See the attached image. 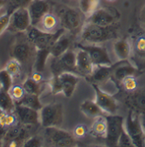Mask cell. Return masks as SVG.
<instances>
[{
	"label": "cell",
	"mask_w": 145,
	"mask_h": 147,
	"mask_svg": "<svg viewBox=\"0 0 145 147\" xmlns=\"http://www.w3.org/2000/svg\"><path fill=\"white\" fill-rule=\"evenodd\" d=\"M138 69L132 64H131L127 60L122 61L118 63L112 65L111 78L115 84L120 87L122 81L128 76H135Z\"/></svg>",
	"instance_id": "11"
},
{
	"label": "cell",
	"mask_w": 145,
	"mask_h": 147,
	"mask_svg": "<svg viewBox=\"0 0 145 147\" xmlns=\"http://www.w3.org/2000/svg\"><path fill=\"white\" fill-rule=\"evenodd\" d=\"M32 26V21L27 8H17L10 14L8 31L10 32H24Z\"/></svg>",
	"instance_id": "8"
},
{
	"label": "cell",
	"mask_w": 145,
	"mask_h": 147,
	"mask_svg": "<svg viewBox=\"0 0 145 147\" xmlns=\"http://www.w3.org/2000/svg\"><path fill=\"white\" fill-rule=\"evenodd\" d=\"M59 24H60V21L58 16L48 12L42 17V19L36 27H38L42 32L53 33L57 31V27Z\"/></svg>",
	"instance_id": "22"
},
{
	"label": "cell",
	"mask_w": 145,
	"mask_h": 147,
	"mask_svg": "<svg viewBox=\"0 0 145 147\" xmlns=\"http://www.w3.org/2000/svg\"><path fill=\"white\" fill-rule=\"evenodd\" d=\"M7 3V0H0V9L6 4Z\"/></svg>",
	"instance_id": "46"
},
{
	"label": "cell",
	"mask_w": 145,
	"mask_h": 147,
	"mask_svg": "<svg viewBox=\"0 0 145 147\" xmlns=\"http://www.w3.org/2000/svg\"><path fill=\"white\" fill-rule=\"evenodd\" d=\"M78 48L87 52L93 65H112L113 62L107 49L99 44H79Z\"/></svg>",
	"instance_id": "10"
},
{
	"label": "cell",
	"mask_w": 145,
	"mask_h": 147,
	"mask_svg": "<svg viewBox=\"0 0 145 147\" xmlns=\"http://www.w3.org/2000/svg\"><path fill=\"white\" fill-rule=\"evenodd\" d=\"M91 84L95 91V102L101 108L104 114H115L119 109L118 101L111 94L102 90L98 84Z\"/></svg>",
	"instance_id": "9"
},
{
	"label": "cell",
	"mask_w": 145,
	"mask_h": 147,
	"mask_svg": "<svg viewBox=\"0 0 145 147\" xmlns=\"http://www.w3.org/2000/svg\"><path fill=\"white\" fill-rule=\"evenodd\" d=\"M23 145L26 147H38L42 146V140L39 137L33 136V137H31L28 140H26Z\"/></svg>",
	"instance_id": "40"
},
{
	"label": "cell",
	"mask_w": 145,
	"mask_h": 147,
	"mask_svg": "<svg viewBox=\"0 0 145 147\" xmlns=\"http://www.w3.org/2000/svg\"><path fill=\"white\" fill-rule=\"evenodd\" d=\"M124 127L134 146H144L145 130L142 125L140 115L129 111L127 117L124 122Z\"/></svg>",
	"instance_id": "3"
},
{
	"label": "cell",
	"mask_w": 145,
	"mask_h": 147,
	"mask_svg": "<svg viewBox=\"0 0 145 147\" xmlns=\"http://www.w3.org/2000/svg\"><path fill=\"white\" fill-rule=\"evenodd\" d=\"M106 1H108V2H115V0H106Z\"/></svg>",
	"instance_id": "48"
},
{
	"label": "cell",
	"mask_w": 145,
	"mask_h": 147,
	"mask_svg": "<svg viewBox=\"0 0 145 147\" xmlns=\"http://www.w3.org/2000/svg\"><path fill=\"white\" fill-rule=\"evenodd\" d=\"M111 72L112 65H94L92 74L87 79L91 84H103L111 78Z\"/></svg>",
	"instance_id": "19"
},
{
	"label": "cell",
	"mask_w": 145,
	"mask_h": 147,
	"mask_svg": "<svg viewBox=\"0 0 145 147\" xmlns=\"http://www.w3.org/2000/svg\"><path fill=\"white\" fill-rule=\"evenodd\" d=\"M9 93L11 95V97L13 98V100H15V102H16V103L20 102L22 100V98L25 96V94H26L24 88H23V86L20 85V84L13 85L9 88Z\"/></svg>",
	"instance_id": "35"
},
{
	"label": "cell",
	"mask_w": 145,
	"mask_h": 147,
	"mask_svg": "<svg viewBox=\"0 0 145 147\" xmlns=\"http://www.w3.org/2000/svg\"><path fill=\"white\" fill-rule=\"evenodd\" d=\"M9 17L10 14L6 13L0 16V35L8 29L9 23Z\"/></svg>",
	"instance_id": "39"
},
{
	"label": "cell",
	"mask_w": 145,
	"mask_h": 147,
	"mask_svg": "<svg viewBox=\"0 0 145 147\" xmlns=\"http://www.w3.org/2000/svg\"><path fill=\"white\" fill-rule=\"evenodd\" d=\"M33 0H10L11 5L15 9L17 8H27Z\"/></svg>",
	"instance_id": "42"
},
{
	"label": "cell",
	"mask_w": 145,
	"mask_h": 147,
	"mask_svg": "<svg viewBox=\"0 0 145 147\" xmlns=\"http://www.w3.org/2000/svg\"><path fill=\"white\" fill-rule=\"evenodd\" d=\"M144 146H145V139H144Z\"/></svg>",
	"instance_id": "49"
},
{
	"label": "cell",
	"mask_w": 145,
	"mask_h": 147,
	"mask_svg": "<svg viewBox=\"0 0 145 147\" xmlns=\"http://www.w3.org/2000/svg\"><path fill=\"white\" fill-rule=\"evenodd\" d=\"M5 113H6V112H5V111H3V109L0 107V118H1V117H3V116L5 114Z\"/></svg>",
	"instance_id": "47"
},
{
	"label": "cell",
	"mask_w": 145,
	"mask_h": 147,
	"mask_svg": "<svg viewBox=\"0 0 145 147\" xmlns=\"http://www.w3.org/2000/svg\"><path fill=\"white\" fill-rule=\"evenodd\" d=\"M48 86H49V88H50L51 92L54 94H57L62 93L61 84H60V78H59L58 75H54L48 81Z\"/></svg>",
	"instance_id": "37"
},
{
	"label": "cell",
	"mask_w": 145,
	"mask_h": 147,
	"mask_svg": "<svg viewBox=\"0 0 145 147\" xmlns=\"http://www.w3.org/2000/svg\"><path fill=\"white\" fill-rule=\"evenodd\" d=\"M132 50L137 58L145 61V34L136 35L132 42Z\"/></svg>",
	"instance_id": "26"
},
{
	"label": "cell",
	"mask_w": 145,
	"mask_h": 147,
	"mask_svg": "<svg viewBox=\"0 0 145 147\" xmlns=\"http://www.w3.org/2000/svg\"><path fill=\"white\" fill-rule=\"evenodd\" d=\"M22 86L26 91V94H38L39 95L41 94L42 91V84L41 83H38L34 81L32 78H26Z\"/></svg>",
	"instance_id": "30"
},
{
	"label": "cell",
	"mask_w": 145,
	"mask_h": 147,
	"mask_svg": "<svg viewBox=\"0 0 145 147\" xmlns=\"http://www.w3.org/2000/svg\"><path fill=\"white\" fill-rule=\"evenodd\" d=\"M87 134V129L84 125H77L73 130V134L77 139H82Z\"/></svg>",
	"instance_id": "41"
},
{
	"label": "cell",
	"mask_w": 145,
	"mask_h": 147,
	"mask_svg": "<svg viewBox=\"0 0 145 147\" xmlns=\"http://www.w3.org/2000/svg\"><path fill=\"white\" fill-rule=\"evenodd\" d=\"M141 122H142V125H143L145 130V114L141 116Z\"/></svg>",
	"instance_id": "45"
},
{
	"label": "cell",
	"mask_w": 145,
	"mask_h": 147,
	"mask_svg": "<svg viewBox=\"0 0 145 147\" xmlns=\"http://www.w3.org/2000/svg\"><path fill=\"white\" fill-rule=\"evenodd\" d=\"M64 121V108L61 103L42 105L39 111V122L44 127H60Z\"/></svg>",
	"instance_id": "5"
},
{
	"label": "cell",
	"mask_w": 145,
	"mask_h": 147,
	"mask_svg": "<svg viewBox=\"0 0 145 147\" xmlns=\"http://www.w3.org/2000/svg\"><path fill=\"white\" fill-rule=\"evenodd\" d=\"M22 64L18 61L16 59H11L10 61H9L6 66H5V70L11 75V77L15 79L16 78H18L21 73L22 71V67H21Z\"/></svg>",
	"instance_id": "31"
},
{
	"label": "cell",
	"mask_w": 145,
	"mask_h": 147,
	"mask_svg": "<svg viewBox=\"0 0 145 147\" xmlns=\"http://www.w3.org/2000/svg\"><path fill=\"white\" fill-rule=\"evenodd\" d=\"M17 104L32 108L37 111H40V109L42 107V105L39 99V95L32 94H26L25 96L22 98V100Z\"/></svg>",
	"instance_id": "29"
},
{
	"label": "cell",
	"mask_w": 145,
	"mask_h": 147,
	"mask_svg": "<svg viewBox=\"0 0 145 147\" xmlns=\"http://www.w3.org/2000/svg\"><path fill=\"white\" fill-rule=\"evenodd\" d=\"M57 61L54 65V69L58 75L63 71H76L77 72V52L67 50L62 55L56 58Z\"/></svg>",
	"instance_id": "13"
},
{
	"label": "cell",
	"mask_w": 145,
	"mask_h": 147,
	"mask_svg": "<svg viewBox=\"0 0 145 147\" xmlns=\"http://www.w3.org/2000/svg\"><path fill=\"white\" fill-rule=\"evenodd\" d=\"M107 132V122L105 115L98 116L94 117V120L90 127V134L97 138H105Z\"/></svg>",
	"instance_id": "24"
},
{
	"label": "cell",
	"mask_w": 145,
	"mask_h": 147,
	"mask_svg": "<svg viewBox=\"0 0 145 147\" xmlns=\"http://www.w3.org/2000/svg\"><path fill=\"white\" fill-rule=\"evenodd\" d=\"M15 115L18 120L24 125H36L39 122V111L22 105H15Z\"/></svg>",
	"instance_id": "16"
},
{
	"label": "cell",
	"mask_w": 145,
	"mask_h": 147,
	"mask_svg": "<svg viewBox=\"0 0 145 147\" xmlns=\"http://www.w3.org/2000/svg\"><path fill=\"white\" fill-rule=\"evenodd\" d=\"M58 76L61 84L62 94L66 98H70L79 83V77L71 71H63L58 74Z\"/></svg>",
	"instance_id": "17"
},
{
	"label": "cell",
	"mask_w": 145,
	"mask_h": 147,
	"mask_svg": "<svg viewBox=\"0 0 145 147\" xmlns=\"http://www.w3.org/2000/svg\"><path fill=\"white\" fill-rule=\"evenodd\" d=\"M0 107L6 112L11 113L15 111V100L9 94V91L0 88Z\"/></svg>",
	"instance_id": "27"
},
{
	"label": "cell",
	"mask_w": 145,
	"mask_h": 147,
	"mask_svg": "<svg viewBox=\"0 0 145 147\" xmlns=\"http://www.w3.org/2000/svg\"><path fill=\"white\" fill-rule=\"evenodd\" d=\"M50 55V51L49 49H38L37 53V59H36V69L38 71H42L44 67L45 64L47 61L48 56Z\"/></svg>",
	"instance_id": "32"
},
{
	"label": "cell",
	"mask_w": 145,
	"mask_h": 147,
	"mask_svg": "<svg viewBox=\"0 0 145 147\" xmlns=\"http://www.w3.org/2000/svg\"><path fill=\"white\" fill-rule=\"evenodd\" d=\"M64 29L57 30L55 32L48 33L42 32L36 26H32L27 30V38L29 42H32L34 47L38 49H50V47L54 44L62 34L64 33Z\"/></svg>",
	"instance_id": "2"
},
{
	"label": "cell",
	"mask_w": 145,
	"mask_h": 147,
	"mask_svg": "<svg viewBox=\"0 0 145 147\" xmlns=\"http://www.w3.org/2000/svg\"><path fill=\"white\" fill-rule=\"evenodd\" d=\"M70 46V39L64 33L50 47L49 49L50 55H52L54 58H58L69 49Z\"/></svg>",
	"instance_id": "23"
},
{
	"label": "cell",
	"mask_w": 145,
	"mask_h": 147,
	"mask_svg": "<svg viewBox=\"0 0 145 147\" xmlns=\"http://www.w3.org/2000/svg\"><path fill=\"white\" fill-rule=\"evenodd\" d=\"M17 117L14 112L11 113H5L0 118V127H8L15 125L17 121Z\"/></svg>",
	"instance_id": "36"
},
{
	"label": "cell",
	"mask_w": 145,
	"mask_h": 147,
	"mask_svg": "<svg viewBox=\"0 0 145 147\" xmlns=\"http://www.w3.org/2000/svg\"><path fill=\"white\" fill-rule=\"evenodd\" d=\"M32 47L28 42L16 43L12 49V56L21 64L27 62L32 56Z\"/></svg>",
	"instance_id": "21"
},
{
	"label": "cell",
	"mask_w": 145,
	"mask_h": 147,
	"mask_svg": "<svg viewBox=\"0 0 145 147\" xmlns=\"http://www.w3.org/2000/svg\"><path fill=\"white\" fill-rule=\"evenodd\" d=\"M49 4L47 0H33L27 7L32 26H37L42 17L49 12Z\"/></svg>",
	"instance_id": "15"
},
{
	"label": "cell",
	"mask_w": 145,
	"mask_h": 147,
	"mask_svg": "<svg viewBox=\"0 0 145 147\" xmlns=\"http://www.w3.org/2000/svg\"><path fill=\"white\" fill-rule=\"evenodd\" d=\"M105 118L107 122L105 144L107 146H117L120 136L124 130V118L115 114H105Z\"/></svg>",
	"instance_id": "7"
},
{
	"label": "cell",
	"mask_w": 145,
	"mask_h": 147,
	"mask_svg": "<svg viewBox=\"0 0 145 147\" xmlns=\"http://www.w3.org/2000/svg\"><path fill=\"white\" fill-rule=\"evenodd\" d=\"M80 110L83 115H85L87 117L94 118L98 116L105 115L98 104L93 100H84L80 105Z\"/></svg>",
	"instance_id": "25"
},
{
	"label": "cell",
	"mask_w": 145,
	"mask_h": 147,
	"mask_svg": "<svg viewBox=\"0 0 145 147\" xmlns=\"http://www.w3.org/2000/svg\"><path fill=\"white\" fill-rule=\"evenodd\" d=\"M117 21V16L114 14L112 11L104 9L99 8L94 13H93L89 17L86 18L85 22L103 26H109L115 25Z\"/></svg>",
	"instance_id": "14"
},
{
	"label": "cell",
	"mask_w": 145,
	"mask_h": 147,
	"mask_svg": "<svg viewBox=\"0 0 145 147\" xmlns=\"http://www.w3.org/2000/svg\"><path fill=\"white\" fill-rule=\"evenodd\" d=\"M13 82L14 78L5 69L0 71V85L3 89L9 91V88L13 86Z\"/></svg>",
	"instance_id": "33"
},
{
	"label": "cell",
	"mask_w": 145,
	"mask_h": 147,
	"mask_svg": "<svg viewBox=\"0 0 145 147\" xmlns=\"http://www.w3.org/2000/svg\"><path fill=\"white\" fill-rule=\"evenodd\" d=\"M58 16L60 24L65 31L72 32H81L85 20H83L84 15L80 9L71 7H63L59 11Z\"/></svg>",
	"instance_id": "4"
},
{
	"label": "cell",
	"mask_w": 145,
	"mask_h": 147,
	"mask_svg": "<svg viewBox=\"0 0 145 147\" xmlns=\"http://www.w3.org/2000/svg\"><path fill=\"white\" fill-rule=\"evenodd\" d=\"M93 67L94 65L87 52L79 48L77 52V72L87 78L92 74Z\"/></svg>",
	"instance_id": "18"
},
{
	"label": "cell",
	"mask_w": 145,
	"mask_h": 147,
	"mask_svg": "<svg viewBox=\"0 0 145 147\" xmlns=\"http://www.w3.org/2000/svg\"><path fill=\"white\" fill-rule=\"evenodd\" d=\"M125 104L132 111L140 116L145 114V88H137L128 94Z\"/></svg>",
	"instance_id": "12"
},
{
	"label": "cell",
	"mask_w": 145,
	"mask_h": 147,
	"mask_svg": "<svg viewBox=\"0 0 145 147\" xmlns=\"http://www.w3.org/2000/svg\"><path fill=\"white\" fill-rule=\"evenodd\" d=\"M32 78L34 81L38 82V83H42V79H43V77H42V75L41 71H36L32 74Z\"/></svg>",
	"instance_id": "43"
},
{
	"label": "cell",
	"mask_w": 145,
	"mask_h": 147,
	"mask_svg": "<svg viewBox=\"0 0 145 147\" xmlns=\"http://www.w3.org/2000/svg\"><path fill=\"white\" fill-rule=\"evenodd\" d=\"M138 19H139V21L140 23L145 26V4L142 7L140 12H139V16H138Z\"/></svg>",
	"instance_id": "44"
},
{
	"label": "cell",
	"mask_w": 145,
	"mask_h": 147,
	"mask_svg": "<svg viewBox=\"0 0 145 147\" xmlns=\"http://www.w3.org/2000/svg\"><path fill=\"white\" fill-rule=\"evenodd\" d=\"M118 37V31L115 25L103 26L85 22L80 32V38L86 44H99Z\"/></svg>",
	"instance_id": "1"
},
{
	"label": "cell",
	"mask_w": 145,
	"mask_h": 147,
	"mask_svg": "<svg viewBox=\"0 0 145 147\" xmlns=\"http://www.w3.org/2000/svg\"><path fill=\"white\" fill-rule=\"evenodd\" d=\"M45 136L50 145L57 147L77 146L78 145L77 139L73 134L60 128L59 127H46Z\"/></svg>",
	"instance_id": "6"
},
{
	"label": "cell",
	"mask_w": 145,
	"mask_h": 147,
	"mask_svg": "<svg viewBox=\"0 0 145 147\" xmlns=\"http://www.w3.org/2000/svg\"><path fill=\"white\" fill-rule=\"evenodd\" d=\"M0 88H1V85H0Z\"/></svg>",
	"instance_id": "50"
},
{
	"label": "cell",
	"mask_w": 145,
	"mask_h": 147,
	"mask_svg": "<svg viewBox=\"0 0 145 147\" xmlns=\"http://www.w3.org/2000/svg\"><path fill=\"white\" fill-rule=\"evenodd\" d=\"M117 146H125V147H131L134 146L133 144H132V141L130 138V136L128 135V134L126 133V129L124 127V130L122 131L121 136H120V139H119V141H118V145Z\"/></svg>",
	"instance_id": "38"
},
{
	"label": "cell",
	"mask_w": 145,
	"mask_h": 147,
	"mask_svg": "<svg viewBox=\"0 0 145 147\" xmlns=\"http://www.w3.org/2000/svg\"><path fill=\"white\" fill-rule=\"evenodd\" d=\"M120 87H122L124 90L127 91L128 93H131L138 88V82L135 78V76H128L124 78L120 84Z\"/></svg>",
	"instance_id": "34"
},
{
	"label": "cell",
	"mask_w": 145,
	"mask_h": 147,
	"mask_svg": "<svg viewBox=\"0 0 145 147\" xmlns=\"http://www.w3.org/2000/svg\"><path fill=\"white\" fill-rule=\"evenodd\" d=\"M113 50L119 61H126L131 57L132 53V43L127 38L118 39L113 44Z\"/></svg>",
	"instance_id": "20"
},
{
	"label": "cell",
	"mask_w": 145,
	"mask_h": 147,
	"mask_svg": "<svg viewBox=\"0 0 145 147\" xmlns=\"http://www.w3.org/2000/svg\"><path fill=\"white\" fill-rule=\"evenodd\" d=\"M100 0H80L79 9L82 11L85 18L89 17L99 7Z\"/></svg>",
	"instance_id": "28"
}]
</instances>
